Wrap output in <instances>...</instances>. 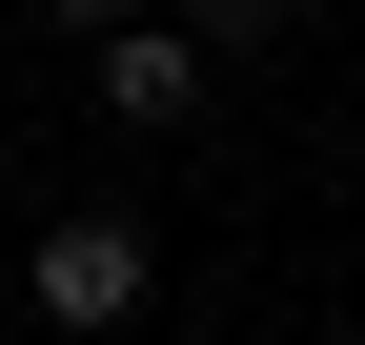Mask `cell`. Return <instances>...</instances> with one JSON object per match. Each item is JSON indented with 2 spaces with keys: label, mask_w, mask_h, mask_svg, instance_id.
I'll list each match as a JSON object with an SVG mask.
<instances>
[{
  "label": "cell",
  "mask_w": 365,
  "mask_h": 345,
  "mask_svg": "<svg viewBox=\"0 0 365 345\" xmlns=\"http://www.w3.org/2000/svg\"><path fill=\"white\" fill-rule=\"evenodd\" d=\"M21 305L41 325H143V224H122V203H61V224L21 244Z\"/></svg>",
  "instance_id": "cell-1"
},
{
  "label": "cell",
  "mask_w": 365,
  "mask_h": 345,
  "mask_svg": "<svg viewBox=\"0 0 365 345\" xmlns=\"http://www.w3.org/2000/svg\"><path fill=\"white\" fill-rule=\"evenodd\" d=\"M182 102H203V41H182V21H122V41H102V122H143V143H163Z\"/></svg>",
  "instance_id": "cell-2"
}]
</instances>
